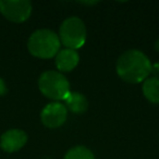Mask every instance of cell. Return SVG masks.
<instances>
[{
    "instance_id": "obj_3",
    "label": "cell",
    "mask_w": 159,
    "mask_h": 159,
    "mask_svg": "<svg viewBox=\"0 0 159 159\" xmlns=\"http://www.w3.org/2000/svg\"><path fill=\"white\" fill-rule=\"evenodd\" d=\"M38 87L46 97L53 100H64L70 93V83L58 71H46L39 76Z\"/></svg>"
},
{
    "instance_id": "obj_7",
    "label": "cell",
    "mask_w": 159,
    "mask_h": 159,
    "mask_svg": "<svg viewBox=\"0 0 159 159\" xmlns=\"http://www.w3.org/2000/svg\"><path fill=\"white\" fill-rule=\"evenodd\" d=\"M27 142V135L24 131L19 129L8 130L1 135L0 146L5 152H13L21 149Z\"/></svg>"
},
{
    "instance_id": "obj_2",
    "label": "cell",
    "mask_w": 159,
    "mask_h": 159,
    "mask_svg": "<svg viewBox=\"0 0 159 159\" xmlns=\"http://www.w3.org/2000/svg\"><path fill=\"white\" fill-rule=\"evenodd\" d=\"M59 36L51 30L42 29L35 31L27 42V48L33 56L42 59L56 57L60 49Z\"/></svg>"
},
{
    "instance_id": "obj_1",
    "label": "cell",
    "mask_w": 159,
    "mask_h": 159,
    "mask_svg": "<svg viewBox=\"0 0 159 159\" xmlns=\"http://www.w3.org/2000/svg\"><path fill=\"white\" fill-rule=\"evenodd\" d=\"M117 73L123 81L131 84L144 82L152 73V62L141 50L131 49L119 57Z\"/></svg>"
},
{
    "instance_id": "obj_12",
    "label": "cell",
    "mask_w": 159,
    "mask_h": 159,
    "mask_svg": "<svg viewBox=\"0 0 159 159\" xmlns=\"http://www.w3.org/2000/svg\"><path fill=\"white\" fill-rule=\"evenodd\" d=\"M7 93V86H6V83L1 77H0V96L5 95Z\"/></svg>"
},
{
    "instance_id": "obj_15",
    "label": "cell",
    "mask_w": 159,
    "mask_h": 159,
    "mask_svg": "<svg viewBox=\"0 0 159 159\" xmlns=\"http://www.w3.org/2000/svg\"><path fill=\"white\" fill-rule=\"evenodd\" d=\"M47 159H48V158H47Z\"/></svg>"
},
{
    "instance_id": "obj_14",
    "label": "cell",
    "mask_w": 159,
    "mask_h": 159,
    "mask_svg": "<svg viewBox=\"0 0 159 159\" xmlns=\"http://www.w3.org/2000/svg\"><path fill=\"white\" fill-rule=\"evenodd\" d=\"M155 49H156V50L159 52V38H158V40L156 42V44H155Z\"/></svg>"
},
{
    "instance_id": "obj_10",
    "label": "cell",
    "mask_w": 159,
    "mask_h": 159,
    "mask_svg": "<svg viewBox=\"0 0 159 159\" xmlns=\"http://www.w3.org/2000/svg\"><path fill=\"white\" fill-rule=\"evenodd\" d=\"M143 94L148 102L159 104V79L155 76L147 77L143 82Z\"/></svg>"
},
{
    "instance_id": "obj_13",
    "label": "cell",
    "mask_w": 159,
    "mask_h": 159,
    "mask_svg": "<svg viewBox=\"0 0 159 159\" xmlns=\"http://www.w3.org/2000/svg\"><path fill=\"white\" fill-rule=\"evenodd\" d=\"M152 73L155 74V77L159 79V62L155 64H152Z\"/></svg>"
},
{
    "instance_id": "obj_8",
    "label": "cell",
    "mask_w": 159,
    "mask_h": 159,
    "mask_svg": "<svg viewBox=\"0 0 159 159\" xmlns=\"http://www.w3.org/2000/svg\"><path fill=\"white\" fill-rule=\"evenodd\" d=\"M80 56L76 50L64 48L56 56V66L60 72H70L79 64Z\"/></svg>"
},
{
    "instance_id": "obj_4",
    "label": "cell",
    "mask_w": 159,
    "mask_h": 159,
    "mask_svg": "<svg viewBox=\"0 0 159 159\" xmlns=\"http://www.w3.org/2000/svg\"><path fill=\"white\" fill-rule=\"evenodd\" d=\"M60 43L66 48H81L86 42V27L82 20L77 16H70L62 22L59 31Z\"/></svg>"
},
{
    "instance_id": "obj_9",
    "label": "cell",
    "mask_w": 159,
    "mask_h": 159,
    "mask_svg": "<svg viewBox=\"0 0 159 159\" xmlns=\"http://www.w3.org/2000/svg\"><path fill=\"white\" fill-rule=\"evenodd\" d=\"M64 106L66 109L74 113H84L89 108V100L83 94L77 92H70L69 95L64 98Z\"/></svg>"
},
{
    "instance_id": "obj_6",
    "label": "cell",
    "mask_w": 159,
    "mask_h": 159,
    "mask_svg": "<svg viewBox=\"0 0 159 159\" xmlns=\"http://www.w3.org/2000/svg\"><path fill=\"white\" fill-rule=\"evenodd\" d=\"M68 118V109L61 102H50L40 113V119L44 125L50 129H56L61 126Z\"/></svg>"
},
{
    "instance_id": "obj_11",
    "label": "cell",
    "mask_w": 159,
    "mask_h": 159,
    "mask_svg": "<svg viewBox=\"0 0 159 159\" xmlns=\"http://www.w3.org/2000/svg\"><path fill=\"white\" fill-rule=\"evenodd\" d=\"M64 159H95V157L91 149L85 146H75L68 150Z\"/></svg>"
},
{
    "instance_id": "obj_5",
    "label": "cell",
    "mask_w": 159,
    "mask_h": 159,
    "mask_svg": "<svg viewBox=\"0 0 159 159\" xmlns=\"http://www.w3.org/2000/svg\"><path fill=\"white\" fill-rule=\"evenodd\" d=\"M0 11L9 21L21 23L31 16L32 3L29 0H1Z\"/></svg>"
}]
</instances>
